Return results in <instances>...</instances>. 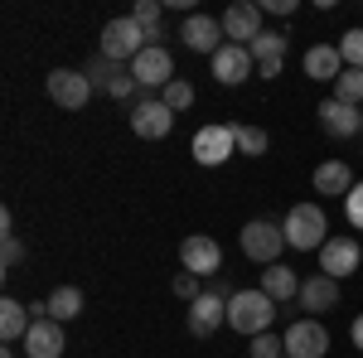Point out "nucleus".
<instances>
[{
  "label": "nucleus",
  "mask_w": 363,
  "mask_h": 358,
  "mask_svg": "<svg viewBox=\"0 0 363 358\" xmlns=\"http://www.w3.org/2000/svg\"><path fill=\"white\" fill-rule=\"evenodd\" d=\"M281 233H286V247H296V252H320L335 237L320 203H296V208L286 213V223H281Z\"/></svg>",
  "instance_id": "nucleus-1"
},
{
  "label": "nucleus",
  "mask_w": 363,
  "mask_h": 358,
  "mask_svg": "<svg viewBox=\"0 0 363 358\" xmlns=\"http://www.w3.org/2000/svg\"><path fill=\"white\" fill-rule=\"evenodd\" d=\"M272 320H277V301H272L262 286H257V291H238V296L228 301V325L238 334H252V339H257V334L272 330Z\"/></svg>",
  "instance_id": "nucleus-2"
},
{
  "label": "nucleus",
  "mask_w": 363,
  "mask_h": 358,
  "mask_svg": "<svg viewBox=\"0 0 363 358\" xmlns=\"http://www.w3.org/2000/svg\"><path fill=\"white\" fill-rule=\"evenodd\" d=\"M140 49H150L145 44V29L131 20V15H121V20H107L102 25V58H112V63H136Z\"/></svg>",
  "instance_id": "nucleus-3"
},
{
  "label": "nucleus",
  "mask_w": 363,
  "mask_h": 358,
  "mask_svg": "<svg viewBox=\"0 0 363 358\" xmlns=\"http://www.w3.org/2000/svg\"><path fill=\"white\" fill-rule=\"evenodd\" d=\"M83 73H87V83L97 87V92H107L112 102H131L140 92V83L131 78V68H126V63H112V58H102V54L92 58Z\"/></svg>",
  "instance_id": "nucleus-4"
},
{
  "label": "nucleus",
  "mask_w": 363,
  "mask_h": 358,
  "mask_svg": "<svg viewBox=\"0 0 363 358\" xmlns=\"http://www.w3.org/2000/svg\"><path fill=\"white\" fill-rule=\"evenodd\" d=\"M238 150V126L233 121H213V126H199L194 131V145H189V155H194L199 165H223L228 155Z\"/></svg>",
  "instance_id": "nucleus-5"
},
{
  "label": "nucleus",
  "mask_w": 363,
  "mask_h": 358,
  "mask_svg": "<svg viewBox=\"0 0 363 358\" xmlns=\"http://www.w3.org/2000/svg\"><path fill=\"white\" fill-rule=\"evenodd\" d=\"M242 252H247L252 262H262V267H277V257L286 252V233H281V223L252 218L247 228H242Z\"/></svg>",
  "instance_id": "nucleus-6"
},
{
  "label": "nucleus",
  "mask_w": 363,
  "mask_h": 358,
  "mask_svg": "<svg viewBox=\"0 0 363 358\" xmlns=\"http://www.w3.org/2000/svg\"><path fill=\"white\" fill-rule=\"evenodd\" d=\"M359 267H363V247H359V237H349V233H335V237L320 247V272L335 276V281L354 276Z\"/></svg>",
  "instance_id": "nucleus-7"
},
{
  "label": "nucleus",
  "mask_w": 363,
  "mask_h": 358,
  "mask_svg": "<svg viewBox=\"0 0 363 358\" xmlns=\"http://www.w3.org/2000/svg\"><path fill=\"white\" fill-rule=\"evenodd\" d=\"M179 267L194 276H223V247L208 233H194V237L179 242Z\"/></svg>",
  "instance_id": "nucleus-8"
},
{
  "label": "nucleus",
  "mask_w": 363,
  "mask_h": 358,
  "mask_svg": "<svg viewBox=\"0 0 363 358\" xmlns=\"http://www.w3.org/2000/svg\"><path fill=\"white\" fill-rule=\"evenodd\" d=\"M131 78L140 83V92L150 97L155 87L165 92L169 83H174V58H169V49H140L136 63H131Z\"/></svg>",
  "instance_id": "nucleus-9"
},
{
  "label": "nucleus",
  "mask_w": 363,
  "mask_h": 358,
  "mask_svg": "<svg viewBox=\"0 0 363 358\" xmlns=\"http://www.w3.org/2000/svg\"><path fill=\"white\" fill-rule=\"evenodd\" d=\"M92 92H97V87L87 83L83 68H54V73H49V97H54L63 111L87 107V97H92Z\"/></svg>",
  "instance_id": "nucleus-10"
},
{
  "label": "nucleus",
  "mask_w": 363,
  "mask_h": 358,
  "mask_svg": "<svg viewBox=\"0 0 363 358\" xmlns=\"http://www.w3.org/2000/svg\"><path fill=\"white\" fill-rule=\"evenodd\" d=\"M281 339H286V358H325L330 349V330L320 320H296Z\"/></svg>",
  "instance_id": "nucleus-11"
},
{
  "label": "nucleus",
  "mask_w": 363,
  "mask_h": 358,
  "mask_svg": "<svg viewBox=\"0 0 363 358\" xmlns=\"http://www.w3.org/2000/svg\"><path fill=\"white\" fill-rule=\"evenodd\" d=\"M169 126H174V111L160 102V97H140L136 107H131V131L140 140H165Z\"/></svg>",
  "instance_id": "nucleus-12"
},
{
  "label": "nucleus",
  "mask_w": 363,
  "mask_h": 358,
  "mask_svg": "<svg viewBox=\"0 0 363 358\" xmlns=\"http://www.w3.org/2000/svg\"><path fill=\"white\" fill-rule=\"evenodd\" d=\"M320 126H325V136H335V140L363 136V107H349L339 97H325L320 102Z\"/></svg>",
  "instance_id": "nucleus-13"
},
{
  "label": "nucleus",
  "mask_w": 363,
  "mask_h": 358,
  "mask_svg": "<svg viewBox=\"0 0 363 358\" xmlns=\"http://www.w3.org/2000/svg\"><path fill=\"white\" fill-rule=\"evenodd\" d=\"M223 39H233V44H242L247 49L252 39L262 34V5H252V0H238V5H228L223 10Z\"/></svg>",
  "instance_id": "nucleus-14"
},
{
  "label": "nucleus",
  "mask_w": 363,
  "mask_h": 358,
  "mask_svg": "<svg viewBox=\"0 0 363 358\" xmlns=\"http://www.w3.org/2000/svg\"><path fill=\"white\" fill-rule=\"evenodd\" d=\"M301 310H310V320H320V315H330V310H339V281L325 272H315L301 281Z\"/></svg>",
  "instance_id": "nucleus-15"
},
{
  "label": "nucleus",
  "mask_w": 363,
  "mask_h": 358,
  "mask_svg": "<svg viewBox=\"0 0 363 358\" xmlns=\"http://www.w3.org/2000/svg\"><path fill=\"white\" fill-rule=\"evenodd\" d=\"M223 320H228V296H218V291H203V296L189 305V315H184V325H189L194 339H208Z\"/></svg>",
  "instance_id": "nucleus-16"
},
{
  "label": "nucleus",
  "mask_w": 363,
  "mask_h": 358,
  "mask_svg": "<svg viewBox=\"0 0 363 358\" xmlns=\"http://www.w3.org/2000/svg\"><path fill=\"white\" fill-rule=\"evenodd\" d=\"M179 39H184V49L213 58L218 49H223V25H218L213 15H189V20L179 25Z\"/></svg>",
  "instance_id": "nucleus-17"
},
{
  "label": "nucleus",
  "mask_w": 363,
  "mask_h": 358,
  "mask_svg": "<svg viewBox=\"0 0 363 358\" xmlns=\"http://www.w3.org/2000/svg\"><path fill=\"white\" fill-rule=\"evenodd\" d=\"M252 63H257V58H252L242 44H223V49L213 54V78H218L223 87H238V83L252 78Z\"/></svg>",
  "instance_id": "nucleus-18"
},
{
  "label": "nucleus",
  "mask_w": 363,
  "mask_h": 358,
  "mask_svg": "<svg viewBox=\"0 0 363 358\" xmlns=\"http://www.w3.org/2000/svg\"><path fill=\"white\" fill-rule=\"evenodd\" d=\"M20 344H25L29 358H58L63 354V325H58V320H34Z\"/></svg>",
  "instance_id": "nucleus-19"
},
{
  "label": "nucleus",
  "mask_w": 363,
  "mask_h": 358,
  "mask_svg": "<svg viewBox=\"0 0 363 358\" xmlns=\"http://www.w3.org/2000/svg\"><path fill=\"white\" fill-rule=\"evenodd\" d=\"M301 68H306V78H315V83H339V73H344L339 44H315V49H306Z\"/></svg>",
  "instance_id": "nucleus-20"
},
{
  "label": "nucleus",
  "mask_w": 363,
  "mask_h": 358,
  "mask_svg": "<svg viewBox=\"0 0 363 358\" xmlns=\"http://www.w3.org/2000/svg\"><path fill=\"white\" fill-rule=\"evenodd\" d=\"M354 169L344 165V160H325V165H315V194H325V198H349L354 194Z\"/></svg>",
  "instance_id": "nucleus-21"
},
{
  "label": "nucleus",
  "mask_w": 363,
  "mask_h": 358,
  "mask_svg": "<svg viewBox=\"0 0 363 358\" xmlns=\"http://www.w3.org/2000/svg\"><path fill=\"white\" fill-rule=\"evenodd\" d=\"M29 325H34V315H29V305H20V301H0V339L5 344H15V339H25L29 334Z\"/></svg>",
  "instance_id": "nucleus-22"
},
{
  "label": "nucleus",
  "mask_w": 363,
  "mask_h": 358,
  "mask_svg": "<svg viewBox=\"0 0 363 358\" xmlns=\"http://www.w3.org/2000/svg\"><path fill=\"white\" fill-rule=\"evenodd\" d=\"M262 291H267V296H272V301H296V296H301V276L291 272V267H267V272H262Z\"/></svg>",
  "instance_id": "nucleus-23"
},
{
  "label": "nucleus",
  "mask_w": 363,
  "mask_h": 358,
  "mask_svg": "<svg viewBox=\"0 0 363 358\" xmlns=\"http://www.w3.org/2000/svg\"><path fill=\"white\" fill-rule=\"evenodd\" d=\"M78 315H83V291H78V286H58L54 296H49V320L68 325V320H78Z\"/></svg>",
  "instance_id": "nucleus-24"
},
{
  "label": "nucleus",
  "mask_w": 363,
  "mask_h": 358,
  "mask_svg": "<svg viewBox=\"0 0 363 358\" xmlns=\"http://www.w3.org/2000/svg\"><path fill=\"white\" fill-rule=\"evenodd\" d=\"M247 54L257 58V63H267V58H286V54H291V39H286L281 29H262V34L247 44Z\"/></svg>",
  "instance_id": "nucleus-25"
},
{
  "label": "nucleus",
  "mask_w": 363,
  "mask_h": 358,
  "mask_svg": "<svg viewBox=\"0 0 363 358\" xmlns=\"http://www.w3.org/2000/svg\"><path fill=\"white\" fill-rule=\"evenodd\" d=\"M335 97L349 102V107H363V68H344V73H339Z\"/></svg>",
  "instance_id": "nucleus-26"
},
{
  "label": "nucleus",
  "mask_w": 363,
  "mask_h": 358,
  "mask_svg": "<svg viewBox=\"0 0 363 358\" xmlns=\"http://www.w3.org/2000/svg\"><path fill=\"white\" fill-rule=\"evenodd\" d=\"M233 126H238V150H242V155H267L272 140H267L262 126H247V121H233Z\"/></svg>",
  "instance_id": "nucleus-27"
},
{
  "label": "nucleus",
  "mask_w": 363,
  "mask_h": 358,
  "mask_svg": "<svg viewBox=\"0 0 363 358\" xmlns=\"http://www.w3.org/2000/svg\"><path fill=\"white\" fill-rule=\"evenodd\" d=\"M160 102H165L169 111H189L194 107V83H189V78H174V83L160 92Z\"/></svg>",
  "instance_id": "nucleus-28"
},
{
  "label": "nucleus",
  "mask_w": 363,
  "mask_h": 358,
  "mask_svg": "<svg viewBox=\"0 0 363 358\" xmlns=\"http://www.w3.org/2000/svg\"><path fill=\"white\" fill-rule=\"evenodd\" d=\"M339 58H344V68H363V29L339 34Z\"/></svg>",
  "instance_id": "nucleus-29"
},
{
  "label": "nucleus",
  "mask_w": 363,
  "mask_h": 358,
  "mask_svg": "<svg viewBox=\"0 0 363 358\" xmlns=\"http://www.w3.org/2000/svg\"><path fill=\"white\" fill-rule=\"evenodd\" d=\"M160 15H165V0H136V10H131L140 29H160Z\"/></svg>",
  "instance_id": "nucleus-30"
},
{
  "label": "nucleus",
  "mask_w": 363,
  "mask_h": 358,
  "mask_svg": "<svg viewBox=\"0 0 363 358\" xmlns=\"http://www.w3.org/2000/svg\"><path fill=\"white\" fill-rule=\"evenodd\" d=\"M247 354L252 358H286V339H277V334L267 330V334H257V339H252Z\"/></svg>",
  "instance_id": "nucleus-31"
},
{
  "label": "nucleus",
  "mask_w": 363,
  "mask_h": 358,
  "mask_svg": "<svg viewBox=\"0 0 363 358\" xmlns=\"http://www.w3.org/2000/svg\"><path fill=\"white\" fill-rule=\"evenodd\" d=\"M174 296H179L184 305H194L199 296H203V286H199V276H194V272H179V276H174Z\"/></svg>",
  "instance_id": "nucleus-32"
},
{
  "label": "nucleus",
  "mask_w": 363,
  "mask_h": 358,
  "mask_svg": "<svg viewBox=\"0 0 363 358\" xmlns=\"http://www.w3.org/2000/svg\"><path fill=\"white\" fill-rule=\"evenodd\" d=\"M344 218H349V228H359V233H363V179L354 184V194L344 198Z\"/></svg>",
  "instance_id": "nucleus-33"
},
{
  "label": "nucleus",
  "mask_w": 363,
  "mask_h": 358,
  "mask_svg": "<svg viewBox=\"0 0 363 358\" xmlns=\"http://www.w3.org/2000/svg\"><path fill=\"white\" fill-rule=\"evenodd\" d=\"M20 262H25V242H20V237H5V247H0V267L15 272Z\"/></svg>",
  "instance_id": "nucleus-34"
},
{
  "label": "nucleus",
  "mask_w": 363,
  "mask_h": 358,
  "mask_svg": "<svg viewBox=\"0 0 363 358\" xmlns=\"http://www.w3.org/2000/svg\"><path fill=\"white\" fill-rule=\"evenodd\" d=\"M262 15H296V0H262Z\"/></svg>",
  "instance_id": "nucleus-35"
},
{
  "label": "nucleus",
  "mask_w": 363,
  "mask_h": 358,
  "mask_svg": "<svg viewBox=\"0 0 363 358\" xmlns=\"http://www.w3.org/2000/svg\"><path fill=\"white\" fill-rule=\"evenodd\" d=\"M281 63H286V58H267V63H257V68H262V78H281Z\"/></svg>",
  "instance_id": "nucleus-36"
},
{
  "label": "nucleus",
  "mask_w": 363,
  "mask_h": 358,
  "mask_svg": "<svg viewBox=\"0 0 363 358\" xmlns=\"http://www.w3.org/2000/svg\"><path fill=\"white\" fill-rule=\"evenodd\" d=\"M349 339H354V349H359V354H363V315H359V320H354V330H349Z\"/></svg>",
  "instance_id": "nucleus-37"
},
{
  "label": "nucleus",
  "mask_w": 363,
  "mask_h": 358,
  "mask_svg": "<svg viewBox=\"0 0 363 358\" xmlns=\"http://www.w3.org/2000/svg\"><path fill=\"white\" fill-rule=\"evenodd\" d=\"M0 358H15V349H0Z\"/></svg>",
  "instance_id": "nucleus-38"
}]
</instances>
